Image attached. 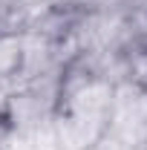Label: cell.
Masks as SVG:
<instances>
[{"instance_id": "7a4b0ae2", "label": "cell", "mask_w": 147, "mask_h": 150, "mask_svg": "<svg viewBox=\"0 0 147 150\" xmlns=\"http://www.w3.org/2000/svg\"><path fill=\"white\" fill-rule=\"evenodd\" d=\"M147 144V87L141 81H115L110 124L95 150H141Z\"/></svg>"}, {"instance_id": "3957f363", "label": "cell", "mask_w": 147, "mask_h": 150, "mask_svg": "<svg viewBox=\"0 0 147 150\" xmlns=\"http://www.w3.org/2000/svg\"><path fill=\"white\" fill-rule=\"evenodd\" d=\"M9 142H12V124H9V118L0 112V150L9 147Z\"/></svg>"}, {"instance_id": "5b68a950", "label": "cell", "mask_w": 147, "mask_h": 150, "mask_svg": "<svg viewBox=\"0 0 147 150\" xmlns=\"http://www.w3.org/2000/svg\"><path fill=\"white\" fill-rule=\"evenodd\" d=\"M144 87H147V78H144Z\"/></svg>"}, {"instance_id": "8992f818", "label": "cell", "mask_w": 147, "mask_h": 150, "mask_svg": "<svg viewBox=\"0 0 147 150\" xmlns=\"http://www.w3.org/2000/svg\"><path fill=\"white\" fill-rule=\"evenodd\" d=\"M141 150H147V144H144V147H141Z\"/></svg>"}, {"instance_id": "6da1fadb", "label": "cell", "mask_w": 147, "mask_h": 150, "mask_svg": "<svg viewBox=\"0 0 147 150\" xmlns=\"http://www.w3.org/2000/svg\"><path fill=\"white\" fill-rule=\"evenodd\" d=\"M112 90L110 75L84 61H69L58 81V95L49 115V133L58 150H95L110 124Z\"/></svg>"}, {"instance_id": "277c9868", "label": "cell", "mask_w": 147, "mask_h": 150, "mask_svg": "<svg viewBox=\"0 0 147 150\" xmlns=\"http://www.w3.org/2000/svg\"><path fill=\"white\" fill-rule=\"evenodd\" d=\"M133 9H139V12L147 18V0H133Z\"/></svg>"}]
</instances>
